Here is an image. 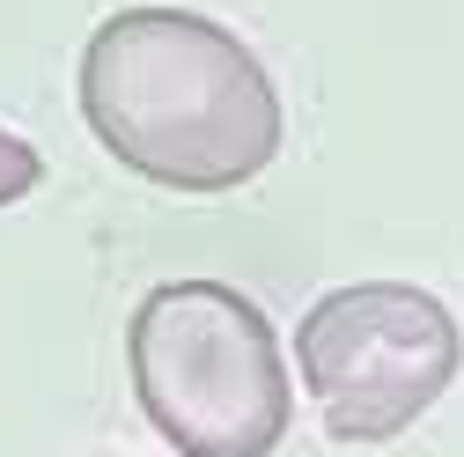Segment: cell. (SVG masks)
<instances>
[{
	"label": "cell",
	"mask_w": 464,
	"mask_h": 457,
	"mask_svg": "<svg viewBox=\"0 0 464 457\" xmlns=\"http://www.w3.org/2000/svg\"><path fill=\"white\" fill-rule=\"evenodd\" d=\"M82 119L119 170L169 192H237L287 133L258 52L185 8H126L89 37Z\"/></svg>",
	"instance_id": "1"
},
{
	"label": "cell",
	"mask_w": 464,
	"mask_h": 457,
	"mask_svg": "<svg viewBox=\"0 0 464 457\" xmlns=\"http://www.w3.org/2000/svg\"><path fill=\"white\" fill-rule=\"evenodd\" d=\"M133 398L178 457H273L295 413L266 310L228 280H162L140 296Z\"/></svg>",
	"instance_id": "2"
},
{
	"label": "cell",
	"mask_w": 464,
	"mask_h": 457,
	"mask_svg": "<svg viewBox=\"0 0 464 457\" xmlns=\"http://www.w3.org/2000/svg\"><path fill=\"white\" fill-rule=\"evenodd\" d=\"M457 317L413 280H354L295 325V369L339 442L405 435L457 376Z\"/></svg>",
	"instance_id": "3"
},
{
	"label": "cell",
	"mask_w": 464,
	"mask_h": 457,
	"mask_svg": "<svg viewBox=\"0 0 464 457\" xmlns=\"http://www.w3.org/2000/svg\"><path fill=\"white\" fill-rule=\"evenodd\" d=\"M37 178H44L37 148H30L23 133H8V126H0V207H15L23 192H37Z\"/></svg>",
	"instance_id": "4"
}]
</instances>
